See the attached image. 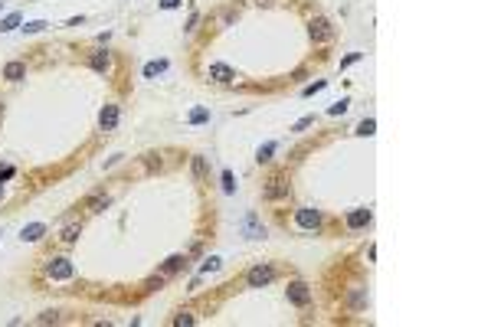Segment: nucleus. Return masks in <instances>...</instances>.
Segmentation results:
<instances>
[{
  "instance_id": "f257e3e1",
  "label": "nucleus",
  "mask_w": 491,
  "mask_h": 327,
  "mask_svg": "<svg viewBox=\"0 0 491 327\" xmlns=\"http://www.w3.org/2000/svg\"><path fill=\"white\" fill-rule=\"evenodd\" d=\"M295 226L298 229H318L321 226V213L311 210V206H301V210H295Z\"/></svg>"
},
{
  "instance_id": "f03ea898",
  "label": "nucleus",
  "mask_w": 491,
  "mask_h": 327,
  "mask_svg": "<svg viewBox=\"0 0 491 327\" xmlns=\"http://www.w3.org/2000/svg\"><path fill=\"white\" fill-rule=\"evenodd\" d=\"M331 36H334L331 20H327V16H314V20H311V39H314V43H327Z\"/></svg>"
},
{
  "instance_id": "7ed1b4c3",
  "label": "nucleus",
  "mask_w": 491,
  "mask_h": 327,
  "mask_svg": "<svg viewBox=\"0 0 491 327\" xmlns=\"http://www.w3.org/2000/svg\"><path fill=\"white\" fill-rule=\"evenodd\" d=\"M46 272H49V278H56V281H66V278H72V262L69 258H53V262L46 265Z\"/></svg>"
},
{
  "instance_id": "20e7f679",
  "label": "nucleus",
  "mask_w": 491,
  "mask_h": 327,
  "mask_svg": "<svg viewBox=\"0 0 491 327\" xmlns=\"http://www.w3.org/2000/svg\"><path fill=\"white\" fill-rule=\"evenodd\" d=\"M289 298H292V304H308L311 301V291H308V285H304V281H292L289 285Z\"/></svg>"
},
{
  "instance_id": "39448f33",
  "label": "nucleus",
  "mask_w": 491,
  "mask_h": 327,
  "mask_svg": "<svg viewBox=\"0 0 491 327\" xmlns=\"http://www.w3.org/2000/svg\"><path fill=\"white\" fill-rule=\"evenodd\" d=\"M272 268H269V265H256V268H252L249 272V285L252 288H262V285H269V281H272Z\"/></svg>"
},
{
  "instance_id": "423d86ee",
  "label": "nucleus",
  "mask_w": 491,
  "mask_h": 327,
  "mask_svg": "<svg viewBox=\"0 0 491 327\" xmlns=\"http://www.w3.org/2000/svg\"><path fill=\"white\" fill-rule=\"evenodd\" d=\"M98 125H101V131H115V125H118V105H105V108L98 111Z\"/></svg>"
},
{
  "instance_id": "0eeeda50",
  "label": "nucleus",
  "mask_w": 491,
  "mask_h": 327,
  "mask_svg": "<svg viewBox=\"0 0 491 327\" xmlns=\"http://www.w3.org/2000/svg\"><path fill=\"white\" fill-rule=\"evenodd\" d=\"M210 79H213V82H233L236 72L229 69L226 63H213V66H210Z\"/></svg>"
},
{
  "instance_id": "6e6552de",
  "label": "nucleus",
  "mask_w": 491,
  "mask_h": 327,
  "mask_svg": "<svg viewBox=\"0 0 491 327\" xmlns=\"http://www.w3.org/2000/svg\"><path fill=\"white\" fill-rule=\"evenodd\" d=\"M370 223V210H351L347 213V229H364Z\"/></svg>"
},
{
  "instance_id": "1a4fd4ad",
  "label": "nucleus",
  "mask_w": 491,
  "mask_h": 327,
  "mask_svg": "<svg viewBox=\"0 0 491 327\" xmlns=\"http://www.w3.org/2000/svg\"><path fill=\"white\" fill-rule=\"evenodd\" d=\"M285 193H289V183L282 177L269 180V187H265V196H269V200H279V196H285Z\"/></svg>"
},
{
  "instance_id": "9d476101",
  "label": "nucleus",
  "mask_w": 491,
  "mask_h": 327,
  "mask_svg": "<svg viewBox=\"0 0 491 327\" xmlns=\"http://www.w3.org/2000/svg\"><path fill=\"white\" fill-rule=\"evenodd\" d=\"M43 236H46V226H43V223H30V226H23L20 239L23 242H36V239H43Z\"/></svg>"
},
{
  "instance_id": "9b49d317",
  "label": "nucleus",
  "mask_w": 491,
  "mask_h": 327,
  "mask_svg": "<svg viewBox=\"0 0 491 327\" xmlns=\"http://www.w3.org/2000/svg\"><path fill=\"white\" fill-rule=\"evenodd\" d=\"M242 229H246V236H249V239H265V226H256V213H249V216H246Z\"/></svg>"
},
{
  "instance_id": "f8f14e48",
  "label": "nucleus",
  "mask_w": 491,
  "mask_h": 327,
  "mask_svg": "<svg viewBox=\"0 0 491 327\" xmlns=\"http://www.w3.org/2000/svg\"><path fill=\"white\" fill-rule=\"evenodd\" d=\"M23 76H26V66L23 63H7V66H3V79H10V82H20Z\"/></svg>"
},
{
  "instance_id": "ddd939ff",
  "label": "nucleus",
  "mask_w": 491,
  "mask_h": 327,
  "mask_svg": "<svg viewBox=\"0 0 491 327\" xmlns=\"http://www.w3.org/2000/svg\"><path fill=\"white\" fill-rule=\"evenodd\" d=\"M20 20H23L20 13H7L3 20H0V33H10V30H16V26H20Z\"/></svg>"
},
{
  "instance_id": "4468645a",
  "label": "nucleus",
  "mask_w": 491,
  "mask_h": 327,
  "mask_svg": "<svg viewBox=\"0 0 491 327\" xmlns=\"http://www.w3.org/2000/svg\"><path fill=\"white\" fill-rule=\"evenodd\" d=\"M89 66H92L95 72H105V69H108V53H92Z\"/></svg>"
},
{
  "instance_id": "2eb2a0df",
  "label": "nucleus",
  "mask_w": 491,
  "mask_h": 327,
  "mask_svg": "<svg viewBox=\"0 0 491 327\" xmlns=\"http://www.w3.org/2000/svg\"><path fill=\"white\" fill-rule=\"evenodd\" d=\"M164 69H167V59H157V63H148V66H144V79H154V76H161Z\"/></svg>"
},
{
  "instance_id": "dca6fc26",
  "label": "nucleus",
  "mask_w": 491,
  "mask_h": 327,
  "mask_svg": "<svg viewBox=\"0 0 491 327\" xmlns=\"http://www.w3.org/2000/svg\"><path fill=\"white\" fill-rule=\"evenodd\" d=\"M187 121H190V125H203V121H210V111H206V108H194L187 115Z\"/></svg>"
},
{
  "instance_id": "f3484780",
  "label": "nucleus",
  "mask_w": 491,
  "mask_h": 327,
  "mask_svg": "<svg viewBox=\"0 0 491 327\" xmlns=\"http://www.w3.org/2000/svg\"><path fill=\"white\" fill-rule=\"evenodd\" d=\"M374 131H377V121H374V118H364V121L357 125V134H360V138H370Z\"/></svg>"
},
{
  "instance_id": "a211bd4d",
  "label": "nucleus",
  "mask_w": 491,
  "mask_h": 327,
  "mask_svg": "<svg viewBox=\"0 0 491 327\" xmlns=\"http://www.w3.org/2000/svg\"><path fill=\"white\" fill-rule=\"evenodd\" d=\"M105 206H108V196H105V193L89 196V210H95V213H98V210H105Z\"/></svg>"
},
{
  "instance_id": "6ab92c4d",
  "label": "nucleus",
  "mask_w": 491,
  "mask_h": 327,
  "mask_svg": "<svg viewBox=\"0 0 491 327\" xmlns=\"http://www.w3.org/2000/svg\"><path fill=\"white\" fill-rule=\"evenodd\" d=\"M79 233H82V226H79V223L66 226V229H63V242H76V239H79Z\"/></svg>"
},
{
  "instance_id": "aec40b11",
  "label": "nucleus",
  "mask_w": 491,
  "mask_h": 327,
  "mask_svg": "<svg viewBox=\"0 0 491 327\" xmlns=\"http://www.w3.org/2000/svg\"><path fill=\"white\" fill-rule=\"evenodd\" d=\"M184 262H187L184 255H171V258H167V265H164V272H177V268H184Z\"/></svg>"
},
{
  "instance_id": "412c9836",
  "label": "nucleus",
  "mask_w": 491,
  "mask_h": 327,
  "mask_svg": "<svg viewBox=\"0 0 491 327\" xmlns=\"http://www.w3.org/2000/svg\"><path fill=\"white\" fill-rule=\"evenodd\" d=\"M347 108H351V101H347V98H341V101H334V105L327 108V115H344Z\"/></svg>"
},
{
  "instance_id": "4be33fe9",
  "label": "nucleus",
  "mask_w": 491,
  "mask_h": 327,
  "mask_svg": "<svg viewBox=\"0 0 491 327\" xmlns=\"http://www.w3.org/2000/svg\"><path fill=\"white\" fill-rule=\"evenodd\" d=\"M272 151H275V144L272 141H269V144H262V148H259V154H256V161L262 164V161H269V157H272Z\"/></svg>"
},
{
  "instance_id": "5701e85b",
  "label": "nucleus",
  "mask_w": 491,
  "mask_h": 327,
  "mask_svg": "<svg viewBox=\"0 0 491 327\" xmlns=\"http://www.w3.org/2000/svg\"><path fill=\"white\" fill-rule=\"evenodd\" d=\"M216 268H219V255H210L206 262H203L200 272H203V275H210V272H216Z\"/></svg>"
},
{
  "instance_id": "b1692460",
  "label": "nucleus",
  "mask_w": 491,
  "mask_h": 327,
  "mask_svg": "<svg viewBox=\"0 0 491 327\" xmlns=\"http://www.w3.org/2000/svg\"><path fill=\"white\" fill-rule=\"evenodd\" d=\"M46 26H49L46 20H30V23L23 26V33H39V30H46Z\"/></svg>"
},
{
  "instance_id": "393cba45",
  "label": "nucleus",
  "mask_w": 491,
  "mask_h": 327,
  "mask_svg": "<svg viewBox=\"0 0 491 327\" xmlns=\"http://www.w3.org/2000/svg\"><path fill=\"white\" fill-rule=\"evenodd\" d=\"M236 190V183H233V173L229 170H223V193H233Z\"/></svg>"
},
{
  "instance_id": "a878e982",
  "label": "nucleus",
  "mask_w": 491,
  "mask_h": 327,
  "mask_svg": "<svg viewBox=\"0 0 491 327\" xmlns=\"http://www.w3.org/2000/svg\"><path fill=\"white\" fill-rule=\"evenodd\" d=\"M308 125H314V115H308V118H301V121H295V125H292V131H304Z\"/></svg>"
},
{
  "instance_id": "bb28decb",
  "label": "nucleus",
  "mask_w": 491,
  "mask_h": 327,
  "mask_svg": "<svg viewBox=\"0 0 491 327\" xmlns=\"http://www.w3.org/2000/svg\"><path fill=\"white\" fill-rule=\"evenodd\" d=\"M364 304H367L364 291H354V295H351V308H364Z\"/></svg>"
},
{
  "instance_id": "cd10ccee",
  "label": "nucleus",
  "mask_w": 491,
  "mask_h": 327,
  "mask_svg": "<svg viewBox=\"0 0 491 327\" xmlns=\"http://www.w3.org/2000/svg\"><path fill=\"white\" fill-rule=\"evenodd\" d=\"M360 56H364V53H351V56H347V59H341V69H347V66H354V63H357V59H360Z\"/></svg>"
},
{
  "instance_id": "c85d7f7f",
  "label": "nucleus",
  "mask_w": 491,
  "mask_h": 327,
  "mask_svg": "<svg viewBox=\"0 0 491 327\" xmlns=\"http://www.w3.org/2000/svg\"><path fill=\"white\" fill-rule=\"evenodd\" d=\"M194 177H196V180L203 177V157H194Z\"/></svg>"
},
{
  "instance_id": "c756f323",
  "label": "nucleus",
  "mask_w": 491,
  "mask_h": 327,
  "mask_svg": "<svg viewBox=\"0 0 491 327\" xmlns=\"http://www.w3.org/2000/svg\"><path fill=\"white\" fill-rule=\"evenodd\" d=\"M13 173H16V170H13V167H0V183H7V180H10V177H13Z\"/></svg>"
},
{
  "instance_id": "7c9ffc66",
  "label": "nucleus",
  "mask_w": 491,
  "mask_h": 327,
  "mask_svg": "<svg viewBox=\"0 0 491 327\" xmlns=\"http://www.w3.org/2000/svg\"><path fill=\"white\" fill-rule=\"evenodd\" d=\"M324 88V82H314V85H304V95H314V92H321Z\"/></svg>"
},
{
  "instance_id": "2f4dec72",
  "label": "nucleus",
  "mask_w": 491,
  "mask_h": 327,
  "mask_svg": "<svg viewBox=\"0 0 491 327\" xmlns=\"http://www.w3.org/2000/svg\"><path fill=\"white\" fill-rule=\"evenodd\" d=\"M180 3H184V0H161L164 10H174V7H180Z\"/></svg>"
},
{
  "instance_id": "473e14b6",
  "label": "nucleus",
  "mask_w": 491,
  "mask_h": 327,
  "mask_svg": "<svg viewBox=\"0 0 491 327\" xmlns=\"http://www.w3.org/2000/svg\"><path fill=\"white\" fill-rule=\"evenodd\" d=\"M174 324H180V327H184V324H194V318H190V314H177V321H174Z\"/></svg>"
},
{
  "instance_id": "72a5a7b5",
  "label": "nucleus",
  "mask_w": 491,
  "mask_h": 327,
  "mask_svg": "<svg viewBox=\"0 0 491 327\" xmlns=\"http://www.w3.org/2000/svg\"><path fill=\"white\" fill-rule=\"evenodd\" d=\"M49 321H59V318H56L53 311H46V314H43V318H39V324H49Z\"/></svg>"
},
{
  "instance_id": "f704fd0d",
  "label": "nucleus",
  "mask_w": 491,
  "mask_h": 327,
  "mask_svg": "<svg viewBox=\"0 0 491 327\" xmlns=\"http://www.w3.org/2000/svg\"><path fill=\"white\" fill-rule=\"evenodd\" d=\"M256 3H272V0H256Z\"/></svg>"
},
{
  "instance_id": "c9c22d12",
  "label": "nucleus",
  "mask_w": 491,
  "mask_h": 327,
  "mask_svg": "<svg viewBox=\"0 0 491 327\" xmlns=\"http://www.w3.org/2000/svg\"><path fill=\"white\" fill-rule=\"evenodd\" d=\"M0 200H3V183H0Z\"/></svg>"
}]
</instances>
